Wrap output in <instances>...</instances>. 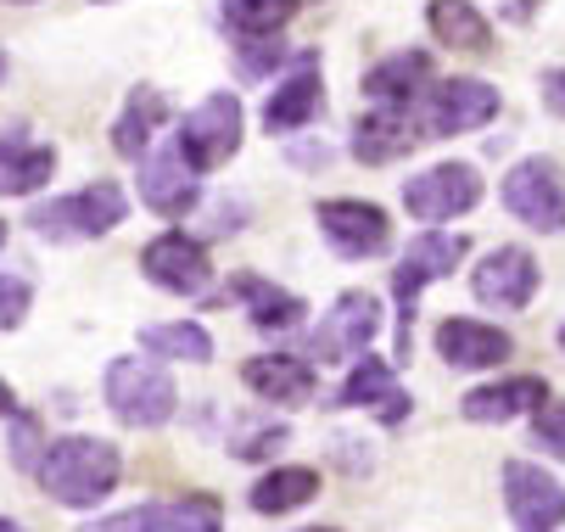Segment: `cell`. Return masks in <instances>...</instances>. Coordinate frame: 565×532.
I'll return each instance as SVG.
<instances>
[{
  "instance_id": "obj_1",
  "label": "cell",
  "mask_w": 565,
  "mask_h": 532,
  "mask_svg": "<svg viewBox=\"0 0 565 532\" xmlns=\"http://www.w3.org/2000/svg\"><path fill=\"white\" fill-rule=\"evenodd\" d=\"M34 477H40V488H45L56 504H67V510H96V504L118 488L124 460H118V448H113L107 437H56V443H45Z\"/></svg>"
},
{
  "instance_id": "obj_2",
  "label": "cell",
  "mask_w": 565,
  "mask_h": 532,
  "mask_svg": "<svg viewBox=\"0 0 565 532\" xmlns=\"http://www.w3.org/2000/svg\"><path fill=\"white\" fill-rule=\"evenodd\" d=\"M465 258V236L454 231H426L409 242V253L397 258L392 269V297H397V364H409V348H415V309H420V291L443 275H454Z\"/></svg>"
},
{
  "instance_id": "obj_3",
  "label": "cell",
  "mask_w": 565,
  "mask_h": 532,
  "mask_svg": "<svg viewBox=\"0 0 565 532\" xmlns=\"http://www.w3.org/2000/svg\"><path fill=\"white\" fill-rule=\"evenodd\" d=\"M129 202L113 180H96L85 191H73V196H56V202H40L29 213V224L45 236V242H96L107 236L113 224H124Z\"/></svg>"
},
{
  "instance_id": "obj_4",
  "label": "cell",
  "mask_w": 565,
  "mask_h": 532,
  "mask_svg": "<svg viewBox=\"0 0 565 532\" xmlns=\"http://www.w3.org/2000/svg\"><path fill=\"white\" fill-rule=\"evenodd\" d=\"M107 404H113V415H118L124 426L151 432V426L174 421L180 393H174L169 370L157 364V359H113V364H107Z\"/></svg>"
},
{
  "instance_id": "obj_5",
  "label": "cell",
  "mask_w": 565,
  "mask_h": 532,
  "mask_svg": "<svg viewBox=\"0 0 565 532\" xmlns=\"http://www.w3.org/2000/svg\"><path fill=\"white\" fill-rule=\"evenodd\" d=\"M504 208L526 224V231L559 236L565 231V174L554 158H526L504 174Z\"/></svg>"
},
{
  "instance_id": "obj_6",
  "label": "cell",
  "mask_w": 565,
  "mask_h": 532,
  "mask_svg": "<svg viewBox=\"0 0 565 532\" xmlns=\"http://www.w3.org/2000/svg\"><path fill=\"white\" fill-rule=\"evenodd\" d=\"M180 151H185V163L196 174L230 163L241 151V102L230 91H213L202 107H191L185 124H180Z\"/></svg>"
},
{
  "instance_id": "obj_7",
  "label": "cell",
  "mask_w": 565,
  "mask_h": 532,
  "mask_svg": "<svg viewBox=\"0 0 565 532\" xmlns=\"http://www.w3.org/2000/svg\"><path fill=\"white\" fill-rule=\"evenodd\" d=\"M375 331H381V302L370 291H342L337 309L313 326V359L319 364L364 359V348L375 342Z\"/></svg>"
},
{
  "instance_id": "obj_8",
  "label": "cell",
  "mask_w": 565,
  "mask_h": 532,
  "mask_svg": "<svg viewBox=\"0 0 565 532\" xmlns=\"http://www.w3.org/2000/svg\"><path fill=\"white\" fill-rule=\"evenodd\" d=\"M476 202H481V180L470 163H437L415 180H403V208L420 224H443L454 213H470Z\"/></svg>"
},
{
  "instance_id": "obj_9",
  "label": "cell",
  "mask_w": 565,
  "mask_h": 532,
  "mask_svg": "<svg viewBox=\"0 0 565 532\" xmlns=\"http://www.w3.org/2000/svg\"><path fill=\"white\" fill-rule=\"evenodd\" d=\"M504 510L521 532H559L565 526V488L543 466L510 460L504 466Z\"/></svg>"
},
{
  "instance_id": "obj_10",
  "label": "cell",
  "mask_w": 565,
  "mask_h": 532,
  "mask_svg": "<svg viewBox=\"0 0 565 532\" xmlns=\"http://www.w3.org/2000/svg\"><path fill=\"white\" fill-rule=\"evenodd\" d=\"M319 231L326 242L342 253V258H375L392 247V219L375 208V202H353V196H337V202H319Z\"/></svg>"
},
{
  "instance_id": "obj_11",
  "label": "cell",
  "mask_w": 565,
  "mask_h": 532,
  "mask_svg": "<svg viewBox=\"0 0 565 532\" xmlns=\"http://www.w3.org/2000/svg\"><path fill=\"white\" fill-rule=\"evenodd\" d=\"M493 118H499V91L488 79H448L426 102V140L470 135V129L493 124Z\"/></svg>"
},
{
  "instance_id": "obj_12",
  "label": "cell",
  "mask_w": 565,
  "mask_h": 532,
  "mask_svg": "<svg viewBox=\"0 0 565 532\" xmlns=\"http://www.w3.org/2000/svg\"><path fill=\"white\" fill-rule=\"evenodd\" d=\"M140 269H146L151 286H163V291H174V297H202L207 280H213V264H207L202 242H191L185 231H169V236L146 242Z\"/></svg>"
},
{
  "instance_id": "obj_13",
  "label": "cell",
  "mask_w": 565,
  "mask_h": 532,
  "mask_svg": "<svg viewBox=\"0 0 565 532\" xmlns=\"http://www.w3.org/2000/svg\"><path fill=\"white\" fill-rule=\"evenodd\" d=\"M470 291L488 302V309H526L537 297V258L526 247H493L470 269Z\"/></svg>"
},
{
  "instance_id": "obj_14",
  "label": "cell",
  "mask_w": 565,
  "mask_h": 532,
  "mask_svg": "<svg viewBox=\"0 0 565 532\" xmlns=\"http://www.w3.org/2000/svg\"><path fill=\"white\" fill-rule=\"evenodd\" d=\"M437 353H443V364H454V370H493V364H504V359L515 353V342H510V331H499V326L448 315V320L437 326Z\"/></svg>"
},
{
  "instance_id": "obj_15",
  "label": "cell",
  "mask_w": 565,
  "mask_h": 532,
  "mask_svg": "<svg viewBox=\"0 0 565 532\" xmlns=\"http://www.w3.org/2000/svg\"><path fill=\"white\" fill-rule=\"evenodd\" d=\"M140 202L163 219H185L196 208V169L185 163V151H151L140 163Z\"/></svg>"
},
{
  "instance_id": "obj_16",
  "label": "cell",
  "mask_w": 565,
  "mask_h": 532,
  "mask_svg": "<svg viewBox=\"0 0 565 532\" xmlns=\"http://www.w3.org/2000/svg\"><path fill=\"white\" fill-rule=\"evenodd\" d=\"M548 404V382L543 375H510V382H493V387H476L459 398V415L476 421V426H504L526 409H543Z\"/></svg>"
},
{
  "instance_id": "obj_17",
  "label": "cell",
  "mask_w": 565,
  "mask_h": 532,
  "mask_svg": "<svg viewBox=\"0 0 565 532\" xmlns=\"http://www.w3.org/2000/svg\"><path fill=\"white\" fill-rule=\"evenodd\" d=\"M241 382H247L264 404H308L319 393V370L297 353H264V359H247Z\"/></svg>"
},
{
  "instance_id": "obj_18",
  "label": "cell",
  "mask_w": 565,
  "mask_h": 532,
  "mask_svg": "<svg viewBox=\"0 0 565 532\" xmlns=\"http://www.w3.org/2000/svg\"><path fill=\"white\" fill-rule=\"evenodd\" d=\"M415 140H426V135L415 129L409 107H375L353 124V158L359 163H397Z\"/></svg>"
},
{
  "instance_id": "obj_19",
  "label": "cell",
  "mask_w": 565,
  "mask_h": 532,
  "mask_svg": "<svg viewBox=\"0 0 565 532\" xmlns=\"http://www.w3.org/2000/svg\"><path fill=\"white\" fill-rule=\"evenodd\" d=\"M375 409L386 426H397L403 415H409V398H403L397 393V382H392V364L386 359H359L353 364V375H348V382H342V393H337V409Z\"/></svg>"
},
{
  "instance_id": "obj_20",
  "label": "cell",
  "mask_w": 565,
  "mask_h": 532,
  "mask_svg": "<svg viewBox=\"0 0 565 532\" xmlns=\"http://www.w3.org/2000/svg\"><path fill=\"white\" fill-rule=\"evenodd\" d=\"M426 79H431V56L426 51H397V56H386L364 73V96L381 102V107H409Z\"/></svg>"
},
{
  "instance_id": "obj_21",
  "label": "cell",
  "mask_w": 565,
  "mask_h": 532,
  "mask_svg": "<svg viewBox=\"0 0 565 532\" xmlns=\"http://www.w3.org/2000/svg\"><path fill=\"white\" fill-rule=\"evenodd\" d=\"M326 85H319V67H313V56H302V67L291 73L286 85H275V96H269V107H264V129L269 135H291V129H302L313 113H319V96Z\"/></svg>"
},
{
  "instance_id": "obj_22",
  "label": "cell",
  "mask_w": 565,
  "mask_h": 532,
  "mask_svg": "<svg viewBox=\"0 0 565 532\" xmlns=\"http://www.w3.org/2000/svg\"><path fill=\"white\" fill-rule=\"evenodd\" d=\"M51 174H56V151H51V146L23 140V135L0 140V196H29V191H40Z\"/></svg>"
},
{
  "instance_id": "obj_23",
  "label": "cell",
  "mask_w": 565,
  "mask_h": 532,
  "mask_svg": "<svg viewBox=\"0 0 565 532\" xmlns=\"http://www.w3.org/2000/svg\"><path fill=\"white\" fill-rule=\"evenodd\" d=\"M230 297H241V302H247V309H253V326L258 331H297L302 326V297H291V291H280V286H269L264 275H235L230 280Z\"/></svg>"
},
{
  "instance_id": "obj_24",
  "label": "cell",
  "mask_w": 565,
  "mask_h": 532,
  "mask_svg": "<svg viewBox=\"0 0 565 532\" xmlns=\"http://www.w3.org/2000/svg\"><path fill=\"white\" fill-rule=\"evenodd\" d=\"M426 23H431V34H437L443 45H454V51H493V29H488V18H481L470 0H431Z\"/></svg>"
},
{
  "instance_id": "obj_25",
  "label": "cell",
  "mask_w": 565,
  "mask_h": 532,
  "mask_svg": "<svg viewBox=\"0 0 565 532\" xmlns=\"http://www.w3.org/2000/svg\"><path fill=\"white\" fill-rule=\"evenodd\" d=\"M163 118H169V102H163V91L140 85V91L129 96L124 118L113 124V151H118V158H140V151L151 146V135H157V124H163Z\"/></svg>"
},
{
  "instance_id": "obj_26",
  "label": "cell",
  "mask_w": 565,
  "mask_h": 532,
  "mask_svg": "<svg viewBox=\"0 0 565 532\" xmlns=\"http://www.w3.org/2000/svg\"><path fill=\"white\" fill-rule=\"evenodd\" d=\"M313 493H319V471L313 466H280V471H269V477L253 482V510L258 515H291Z\"/></svg>"
},
{
  "instance_id": "obj_27",
  "label": "cell",
  "mask_w": 565,
  "mask_h": 532,
  "mask_svg": "<svg viewBox=\"0 0 565 532\" xmlns=\"http://www.w3.org/2000/svg\"><path fill=\"white\" fill-rule=\"evenodd\" d=\"M140 348L151 359H185V364H207L213 359V337L196 320H174V326H146Z\"/></svg>"
},
{
  "instance_id": "obj_28",
  "label": "cell",
  "mask_w": 565,
  "mask_h": 532,
  "mask_svg": "<svg viewBox=\"0 0 565 532\" xmlns=\"http://www.w3.org/2000/svg\"><path fill=\"white\" fill-rule=\"evenodd\" d=\"M151 532H224V504L213 493H185L151 504Z\"/></svg>"
},
{
  "instance_id": "obj_29",
  "label": "cell",
  "mask_w": 565,
  "mask_h": 532,
  "mask_svg": "<svg viewBox=\"0 0 565 532\" xmlns=\"http://www.w3.org/2000/svg\"><path fill=\"white\" fill-rule=\"evenodd\" d=\"M297 12V0H224V23L235 34H280Z\"/></svg>"
},
{
  "instance_id": "obj_30",
  "label": "cell",
  "mask_w": 565,
  "mask_h": 532,
  "mask_svg": "<svg viewBox=\"0 0 565 532\" xmlns=\"http://www.w3.org/2000/svg\"><path fill=\"white\" fill-rule=\"evenodd\" d=\"M280 62H286V45L275 34H241V73H247V79H264Z\"/></svg>"
},
{
  "instance_id": "obj_31",
  "label": "cell",
  "mask_w": 565,
  "mask_h": 532,
  "mask_svg": "<svg viewBox=\"0 0 565 532\" xmlns=\"http://www.w3.org/2000/svg\"><path fill=\"white\" fill-rule=\"evenodd\" d=\"M532 437H537V448H543V454L565 460V398H554V404L532 409Z\"/></svg>"
},
{
  "instance_id": "obj_32",
  "label": "cell",
  "mask_w": 565,
  "mask_h": 532,
  "mask_svg": "<svg viewBox=\"0 0 565 532\" xmlns=\"http://www.w3.org/2000/svg\"><path fill=\"white\" fill-rule=\"evenodd\" d=\"M12 466H23V471H40V421L34 415H18V426H12Z\"/></svg>"
},
{
  "instance_id": "obj_33",
  "label": "cell",
  "mask_w": 565,
  "mask_h": 532,
  "mask_svg": "<svg viewBox=\"0 0 565 532\" xmlns=\"http://www.w3.org/2000/svg\"><path fill=\"white\" fill-rule=\"evenodd\" d=\"M23 315H29V280L0 275V331H18Z\"/></svg>"
},
{
  "instance_id": "obj_34",
  "label": "cell",
  "mask_w": 565,
  "mask_h": 532,
  "mask_svg": "<svg viewBox=\"0 0 565 532\" xmlns=\"http://www.w3.org/2000/svg\"><path fill=\"white\" fill-rule=\"evenodd\" d=\"M85 532H151V504L124 510V515H107V521H96V526H85Z\"/></svg>"
},
{
  "instance_id": "obj_35",
  "label": "cell",
  "mask_w": 565,
  "mask_h": 532,
  "mask_svg": "<svg viewBox=\"0 0 565 532\" xmlns=\"http://www.w3.org/2000/svg\"><path fill=\"white\" fill-rule=\"evenodd\" d=\"M537 91H543V107H548L554 118H565V67H548Z\"/></svg>"
},
{
  "instance_id": "obj_36",
  "label": "cell",
  "mask_w": 565,
  "mask_h": 532,
  "mask_svg": "<svg viewBox=\"0 0 565 532\" xmlns=\"http://www.w3.org/2000/svg\"><path fill=\"white\" fill-rule=\"evenodd\" d=\"M12 409H18V398H12V387H7V382H0V415H12Z\"/></svg>"
},
{
  "instance_id": "obj_37",
  "label": "cell",
  "mask_w": 565,
  "mask_h": 532,
  "mask_svg": "<svg viewBox=\"0 0 565 532\" xmlns=\"http://www.w3.org/2000/svg\"><path fill=\"white\" fill-rule=\"evenodd\" d=\"M0 532H23V526H18V521H7V515H0Z\"/></svg>"
},
{
  "instance_id": "obj_38",
  "label": "cell",
  "mask_w": 565,
  "mask_h": 532,
  "mask_svg": "<svg viewBox=\"0 0 565 532\" xmlns=\"http://www.w3.org/2000/svg\"><path fill=\"white\" fill-rule=\"evenodd\" d=\"M0 79H7V51H0Z\"/></svg>"
},
{
  "instance_id": "obj_39",
  "label": "cell",
  "mask_w": 565,
  "mask_h": 532,
  "mask_svg": "<svg viewBox=\"0 0 565 532\" xmlns=\"http://www.w3.org/2000/svg\"><path fill=\"white\" fill-rule=\"evenodd\" d=\"M308 532H337V526H308Z\"/></svg>"
},
{
  "instance_id": "obj_40",
  "label": "cell",
  "mask_w": 565,
  "mask_h": 532,
  "mask_svg": "<svg viewBox=\"0 0 565 532\" xmlns=\"http://www.w3.org/2000/svg\"><path fill=\"white\" fill-rule=\"evenodd\" d=\"M0 247H7V224H0Z\"/></svg>"
},
{
  "instance_id": "obj_41",
  "label": "cell",
  "mask_w": 565,
  "mask_h": 532,
  "mask_svg": "<svg viewBox=\"0 0 565 532\" xmlns=\"http://www.w3.org/2000/svg\"><path fill=\"white\" fill-rule=\"evenodd\" d=\"M559 348H565V326H559Z\"/></svg>"
},
{
  "instance_id": "obj_42",
  "label": "cell",
  "mask_w": 565,
  "mask_h": 532,
  "mask_svg": "<svg viewBox=\"0 0 565 532\" xmlns=\"http://www.w3.org/2000/svg\"><path fill=\"white\" fill-rule=\"evenodd\" d=\"M18 7H29V0H18Z\"/></svg>"
}]
</instances>
